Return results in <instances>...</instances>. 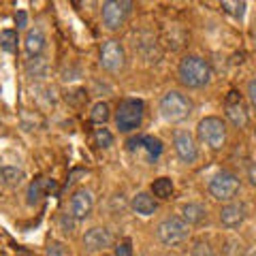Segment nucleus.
<instances>
[{
  "instance_id": "72a5a7b5",
  "label": "nucleus",
  "mask_w": 256,
  "mask_h": 256,
  "mask_svg": "<svg viewBox=\"0 0 256 256\" xmlns=\"http://www.w3.org/2000/svg\"><path fill=\"white\" fill-rule=\"evenodd\" d=\"M254 43H256V26H254Z\"/></svg>"
},
{
  "instance_id": "f8f14e48",
  "label": "nucleus",
  "mask_w": 256,
  "mask_h": 256,
  "mask_svg": "<svg viewBox=\"0 0 256 256\" xmlns=\"http://www.w3.org/2000/svg\"><path fill=\"white\" fill-rule=\"evenodd\" d=\"M92 210H94L92 192L86 190V188H79L73 194V198H70V216L79 222V220H86L88 216L92 214Z\"/></svg>"
},
{
  "instance_id": "7c9ffc66",
  "label": "nucleus",
  "mask_w": 256,
  "mask_h": 256,
  "mask_svg": "<svg viewBox=\"0 0 256 256\" xmlns=\"http://www.w3.org/2000/svg\"><path fill=\"white\" fill-rule=\"evenodd\" d=\"M15 24H18V28H26V24H28L26 11H18V13H15Z\"/></svg>"
},
{
  "instance_id": "c9c22d12",
  "label": "nucleus",
  "mask_w": 256,
  "mask_h": 256,
  "mask_svg": "<svg viewBox=\"0 0 256 256\" xmlns=\"http://www.w3.org/2000/svg\"><path fill=\"white\" fill-rule=\"evenodd\" d=\"M156 256H162V254H156Z\"/></svg>"
},
{
  "instance_id": "7ed1b4c3",
  "label": "nucleus",
  "mask_w": 256,
  "mask_h": 256,
  "mask_svg": "<svg viewBox=\"0 0 256 256\" xmlns=\"http://www.w3.org/2000/svg\"><path fill=\"white\" fill-rule=\"evenodd\" d=\"M158 109L166 122H184L192 114V100L178 90H169L166 94H162Z\"/></svg>"
},
{
  "instance_id": "aec40b11",
  "label": "nucleus",
  "mask_w": 256,
  "mask_h": 256,
  "mask_svg": "<svg viewBox=\"0 0 256 256\" xmlns=\"http://www.w3.org/2000/svg\"><path fill=\"white\" fill-rule=\"evenodd\" d=\"M173 180L171 178H158L154 180V184H152V196L154 198H160V201H164V198H171L173 194Z\"/></svg>"
},
{
  "instance_id": "473e14b6",
  "label": "nucleus",
  "mask_w": 256,
  "mask_h": 256,
  "mask_svg": "<svg viewBox=\"0 0 256 256\" xmlns=\"http://www.w3.org/2000/svg\"><path fill=\"white\" fill-rule=\"evenodd\" d=\"M244 256H256V250H248Z\"/></svg>"
},
{
  "instance_id": "412c9836",
  "label": "nucleus",
  "mask_w": 256,
  "mask_h": 256,
  "mask_svg": "<svg viewBox=\"0 0 256 256\" xmlns=\"http://www.w3.org/2000/svg\"><path fill=\"white\" fill-rule=\"evenodd\" d=\"M109 118H111V109H109V105L105 100H98L90 111V120L96 124H105Z\"/></svg>"
},
{
  "instance_id": "6e6552de",
  "label": "nucleus",
  "mask_w": 256,
  "mask_h": 256,
  "mask_svg": "<svg viewBox=\"0 0 256 256\" xmlns=\"http://www.w3.org/2000/svg\"><path fill=\"white\" fill-rule=\"evenodd\" d=\"M100 66L109 70V73H120L126 66V52L124 45L116 41V38H109V41L102 43L100 47Z\"/></svg>"
},
{
  "instance_id": "393cba45",
  "label": "nucleus",
  "mask_w": 256,
  "mask_h": 256,
  "mask_svg": "<svg viewBox=\"0 0 256 256\" xmlns=\"http://www.w3.org/2000/svg\"><path fill=\"white\" fill-rule=\"evenodd\" d=\"M222 9L226 13H230L233 18L242 20L244 13H246V2H222Z\"/></svg>"
},
{
  "instance_id": "1a4fd4ad",
  "label": "nucleus",
  "mask_w": 256,
  "mask_h": 256,
  "mask_svg": "<svg viewBox=\"0 0 256 256\" xmlns=\"http://www.w3.org/2000/svg\"><path fill=\"white\" fill-rule=\"evenodd\" d=\"M173 148H175V154L182 162L192 164L196 162L198 158V148H196V141L194 137L188 132V130H175L173 134Z\"/></svg>"
},
{
  "instance_id": "a878e982",
  "label": "nucleus",
  "mask_w": 256,
  "mask_h": 256,
  "mask_svg": "<svg viewBox=\"0 0 256 256\" xmlns=\"http://www.w3.org/2000/svg\"><path fill=\"white\" fill-rule=\"evenodd\" d=\"M188 256H216V254H214L212 246L207 244V242H196L194 246L190 248V254Z\"/></svg>"
},
{
  "instance_id": "a211bd4d",
  "label": "nucleus",
  "mask_w": 256,
  "mask_h": 256,
  "mask_svg": "<svg viewBox=\"0 0 256 256\" xmlns=\"http://www.w3.org/2000/svg\"><path fill=\"white\" fill-rule=\"evenodd\" d=\"M47 68H50V64H47L45 56H34V58L26 60V73L32 79H43L47 75Z\"/></svg>"
},
{
  "instance_id": "cd10ccee",
  "label": "nucleus",
  "mask_w": 256,
  "mask_h": 256,
  "mask_svg": "<svg viewBox=\"0 0 256 256\" xmlns=\"http://www.w3.org/2000/svg\"><path fill=\"white\" fill-rule=\"evenodd\" d=\"M45 256H66V248H64L60 242H52L47 246Z\"/></svg>"
},
{
  "instance_id": "c85d7f7f",
  "label": "nucleus",
  "mask_w": 256,
  "mask_h": 256,
  "mask_svg": "<svg viewBox=\"0 0 256 256\" xmlns=\"http://www.w3.org/2000/svg\"><path fill=\"white\" fill-rule=\"evenodd\" d=\"M75 218H73V216H70V214H62L60 216V224H62V230H64V233H73V230H75Z\"/></svg>"
},
{
  "instance_id": "bb28decb",
  "label": "nucleus",
  "mask_w": 256,
  "mask_h": 256,
  "mask_svg": "<svg viewBox=\"0 0 256 256\" xmlns=\"http://www.w3.org/2000/svg\"><path fill=\"white\" fill-rule=\"evenodd\" d=\"M116 256H132V244L130 239H122V242H118L116 248H114Z\"/></svg>"
},
{
  "instance_id": "f03ea898",
  "label": "nucleus",
  "mask_w": 256,
  "mask_h": 256,
  "mask_svg": "<svg viewBox=\"0 0 256 256\" xmlns=\"http://www.w3.org/2000/svg\"><path fill=\"white\" fill-rule=\"evenodd\" d=\"M158 242L166 248H178L184 246L190 239V224L182 216H169V218L160 220L156 226Z\"/></svg>"
},
{
  "instance_id": "423d86ee",
  "label": "nucleus",
  "mask_w": 256,
  "mask_h": 256,
  "mask_svg": "<svg viewBox=\"0 0 256 256\" xmlns=\"http://www.w3.org/2000/svg\"><path fill=\"white\" fill-rule=\"evenodd\" d=\"M239 188H242V182H239V178L235 173L230 171H220L216 173L210 186H207V192H210V196L214 198V201L218 203H230L233 198L237 196Z\"/></svg>"
},
{
  "instance_id": "5701e85b",
  "label": "nucleus",
  "mask_w": 256,
  "mask_h": 256,
  "mask_svg": "<svg viewBox=\"0 0 256 256\" xmlns=\"http://www.w3.org/2000/svg\"><path fill=\"white\" fill-rule=\"evenodd\" d=\"M0 47L6 54H13L18 50V32L15 30H2L0 32Z\"/></svg>"
},
{
  "instance_id": "20e7f679",
  "label": "nucleus",
  "mask_w": 256,
  "mask_h": 256,
  "mask_svg": "<svg viewBox=\"0 0 256 256\" xmlns=\"http://www.w3.org/2000/svg\"><path fill=\"white\" fill-rule=\"evenodd\" d=\"M146 116V102L141 98H124L116 109V126L120 132H132L137 130Z\"/></svg>"
},
{
  "instance_id": "f704fd0d",
  "label": "nucleus",
  "mask_w": 256,
  "mask_h": 256,
  "mask_svg": "<svg viewBox=\"0 0 256 256\" xmlns=\"http://www.w3.org/2000/svg\"><path fill=\"white\" fill-rule=\"evenodd\" d=\"M254 139H256V126H254Z\"/></svg>"
},
{
  "instance_id": "f3484780",
  "label": "nucleus",
  "mask_w": 256,
  "mask_h": 256,
  "mask_svg": "<svg viewBox=\"0 0 256 256\" xmlns=\"http://www.w3.org/2000/svg\"><path fill=\"white\" fill-rule=\"evenodd\" d=\"M47 188H54V182H50V180H43V178H38V180H34L28 186V205H38L41 203V198L45 196V192H47Z\"/></svg>"
},
{
  "instance_id": "6ab92c4d",
  "label": "nucleus",
  "mask_w": 256,
  "mask_h": 256,
  "mask_svg": "<svg viewBox=\"0 0 256 256\" xmlns=\"http://www.w3.org/2000/svg\"><path fill=\"white\" fill-rule=\"evenodd\" d=\"M22 180H24V171L18 169V166H11V164L0 166V182H2L6 188H18Z\"/></svg>"
},
{
  "instance_id": "4468645a",
  "label": "nucleus",
  "mask_w": 256,
  "mask_h": 256,
  "mask_svg": "<svg viewBox=\"0 0 256 256\" xmlns=\"http://www.w3.org/2000/svg\"><path fill=\"white\" fill-rule=\"evenodd\" d=\"M45 32L41 28H30L26 32V41H24V47H26V52L30 58H34V56H43L45 52Z\"/></svg>"
},
{
  "instance_id": "2f4dec72",
  "label": "nucleus",
  "mask_w": 256,
  "mask_h": 256,
  "mask_svg": "<svg viewBox=\"0 0 256 256\" xmlns=\"http://www.w3.org/2000/svg\"><path fill=\"white\" fill-rule=\"evenodd\" d=\"M248 180H250V184L256 188V162H252L250 166H248Z\"/></svg>"
},
{
  "instance_id": "2eb2a0df",
  "label": "nucleus",
  "mask_w": 256,
  "mask_h": 256,
  "mask_svg": "<svg viewBox=\"0 0 256 256\" xmlns=\"http://www.w3.org/2000/svg\"><path fill=\"white\" fill-rule=\"evenodd\" d=\"M130 210L134 214H139V216H152L158 210V203L150 192H137L130 201Z\"/></svg>"
},
{
  "instance_id": "4be33fe9",
  "label": "nucleus",
  "mask_w": 256,
  "mask_h": 256,
  "mask_svg": "<svg viewBox=\"0 0 256 256\" xmlns=\"http://www.w3.org/2000/svg\"><path fill=\"white\" fill-rule=\"evenodd\" d=\"M143 148H146L150 160H158L162 154V141L158 137H143Z\"/></svg>"
},
{
  "instance_id": "9b49d317",
  "label": "nucleus",
  "mask_w": 256,
  "mask_h": 256,
  "mask_svg": "<svg viewBox=\"0 0 256 256\" xmlns=\"http://www.w3.org/2000/svg\"><path fill=\"white\" fill-rule=\"evenodd\" d=\"M246 216H248V210L242 201L224 203L222 210H220V224L228 230H235L246 222Z\"/></svg>"
},
{
  "instance_id": "ddd939ff",
  "label": "nucleus",
  "mask_w": 256,
  "mask_h": 256,
  "mask_svg": "<svg viewBox=\"0 0 256 256\" xmlns=\"http://www.w3.org/2000/svg\"><path fill=\"white\" fill-rule=\"evenodd\" d=\"M226 118L230 120V124L235 128H246L250 118H248V111H246V105L242 100V96L237 92H230L228 98H226Z\"/></svg>"
},
{
  "instance_id": "9d476101",
  "label": "nucleus",
  "mask_w": 256,
  "mask_h": 256,
  "mask_svg": "<svg viewBox=\"0 0 256 256\" xmlns=\"http://www.w3.org/2000/svg\"><path fill=\"white\" fill-rule=\"evenodd\" d=\"M82 244L88 252H105L114 244V235L107 226H92L84 233Z\"/></svg>"
},
{
  "instance_id": "f257e3e1",
  "label": "nucleus",
  "mask_w": 256,
  "mask_h": 256,
  "mask_svg": "<svg viewBox=\"0 0 256 256\" xmlns=\"http://www.w3.org/2000/svg\"><path fill=\"white\" fill-rule=\"evenodd\" d=\"M212 66L201 56H186L178 64V79L190 90H201L212 82Z\"/></svg>"
},
{
  "instance_id": "dca6fc26",
  "label": "nucleus",
  "mask_w": 256,
  "mask_h": 256,
  "mask_svg": "<svg viewBox=\"0 0 256 256\" xmlns=\"http://www.w3.org/2000/svg\"><path fill=\"white\" fill-rule=\"evenodd\" d=\"M182 218L186 220L190 226H196V224L207 220V210L201 203H184L182 205Z\"/></svg>"
},
{
  "instance_id": "b1692460",
  "label": "nucleus",
  "mask_w": 256,
  "mask_h": 256,
  "mask_svg": "<svg viewBox=\"0 0 256 256\" xmlns=\"http://www.w3.org/2000/svg\"><path fill=\"white\" fill-rule=\"evenodd\" d=\"M94 141L98 148H111L114 146V134H111L107 128H96L94 130Z\"/></svg>"
},
{
  "instance_id": "39448f33",
  "label": "nucleus",
  "mask_w": 256,
  "mask_h": 256,
  "mask_svg": "<svg viewBox=\"0 0 256 256\" xmlns=\"http://www.w3.org/2000/svg\"><path fill=\"white\" fill-rule=\"evenodd\" d=\"M196 137L201 143H205L210 150L218 152L226 143V124L218 116H207L196 126Z\"/></svg>"
},
{
  "instance_id": "c756f323",
  "label": "nucleus",
  "mask_w": 256,
  "mask_h": 256,
  "mask_svg": "<svg viewBox=\"0 0 256 256\" xmlns=\"http://www.w3.org/2000/svg\"><path fill=\"white\" fill-rule=\"evenodd\" d=\"M246 94H248V100H250L252 109L256 111V77L248 82V86H246Z\"/></svg>"
},
{
  "instance_id": "0eeeda50",
  "label": "nucleus",
  "mask_w": 256,
  "mask_h": 256,
  "mask_svg": "<svg viewBox=\"0 0 256 256\" xmlns=\"http://www.w3.org/2000/svg\"><path fill=\"white\" fill-rule=\"evenodd\" d=\"M132 6L134 4L130 0H107V2H102V9H100L102 26L111 32L120 30L128 22V18H130Z\"/></svg>"
}]
</instances>
